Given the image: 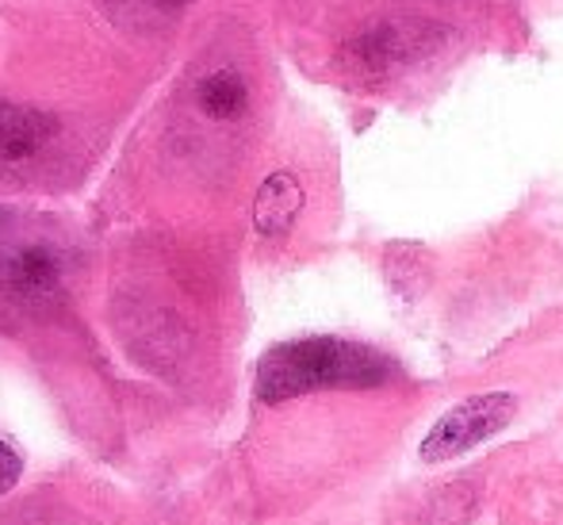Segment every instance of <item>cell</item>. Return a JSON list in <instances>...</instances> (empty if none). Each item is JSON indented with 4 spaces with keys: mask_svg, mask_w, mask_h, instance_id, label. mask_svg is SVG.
I'll return each mask as SVG.
<instances>
[{
    "mask_svg": "<svg viewBox=\"0 0 563 525\" xmlns=\"http://www.w3.org/2000/svg\"><path fill=\"white\" fill-rule=\"evenodd\" d=\"M395 380L384 353L341 338H303L268 349L257 364V400L284 403L327 387H379Z\"/></svg>",
    "mask_w": 563,
    "mask_h": 525,
    "instance_id": "obj_1",
    "label": "cell"
},
{
    "mask_svg": "<svg viewBox=\"0 0 563 525\" xmlns=\"http://www.w3.org/2000/svg\"><path fill=\"white\" fill-rule=\"evenodd\" d=\"M66 288V253L43 234L0 222V292L15 304H51Z\"/></svg>",
    "mask_w": 563,
    "mask_h": 525,
    "instance_id": "obj_2",
    "label": "cell"
},
{
    "mask_svg": "<svg viewBox=\"0 0 563 525\" xmlns=\"http://www.w3.org/2000/svg\"><path fill=\"white\" fill-rule=\"evenodd\" d=\"M514 415H518V400L510 392L472 395V400L456 403L449 415L433 422V429L422 441V460L426 464H445V460L503 434Z\"/></svg>",
    "mask_w": 563,
    "mask_h": 525,
    "instance_id": "obj_3",
    "label": "cell"
},
{
    "mask_svg": "<svg viewBox=\"0 0 563 525\" xmlns=\"http://www.w3.org/2000/svg\"><path fill=\"white\" fill-rule=\"evenodd\" d=\"M51 142H54L51 116L0 100V177H15V173L31 169Z\"/></svg>",
    "mask_w": 563,
    "mask_h": 525,
    "instance_id": "obj_4",
    "label": "cell"
},
{
    "mask_svg": "<svg viewBox=\"0 0 563 525\" xmlns=\"http://www.w3.org/2000/svg\"><path fill=\"white\" fill-rule=\"evenodd\" d=\"M196 108L216 123H234L250 111V81L234 66H219L196 81Z\"/></svg>",
    "mask_w": 563,
    "mask_h": 525,
    "instance_id": "obj_5",
    "label": "cell"
},
{
    "mask_svg": "<svg viewBox=\"0 0 563 525\" xmlns=\"http://www.w3.org/2000/svg\"><path fill=\"white\" fill-rule=\"evenodd\" d=\"M303 208V188L291 173H273L253 200V222L261 234H284Z\"/></svg>",
    "mask_w": 563,
    "mask_h": 525,
    "instance_id": "obj_6",
    "label": "cell"
},
{
    "mask_svg": "<svg viewBox=\"0 0 563 525\" xmlns=\"http://www.w3.org/2000/svg\"><path fill=\"white\" fill-rule=\"evenodd\" d=\"M0 525H92L81 518L77 511H69L66 503H54V499H27L20 506H8L0 514Z\"/></svg>",
    "mask_w": 563,
    "mask_h": 525,
    "instance_id": "obj_7",
    "label": "cell"
},
{
    "mask_svg": "<svg viewBox=\"0 0 563 525\" xmlns=\"http://www.w3.org/2000/svg\"><path fill=\"white\" fill-rule=\"evenodd\" d=\"M188 8V0H119V12L126 20H139V23H162L173 20Z\"/></svg>",
    "mask_w": 563,
    "mask_h": 525,
    "instance_id": "obj_8",
    "label": "cell"
},
{
    "mask_svg": "<svg viewBox=\"0 0 563 525\" xmlns=\"http://www.w3.org/2000/svg\"><path fill=\"white\" fill-rule=\"evenodd\" d=\"M20 475H23L20 452H15L8 441H0V495H8V491H12L15 483H20Z\"/></svg>",
    "mask_w": 563,
    "mask_h": 525,
    "instance_id": "obj_9",
    "label": "cell"
}]
</instances>
